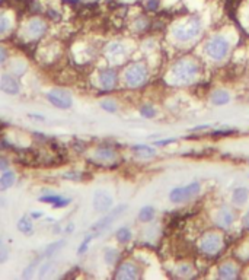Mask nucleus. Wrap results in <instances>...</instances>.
I'll return each mask as SVG.
<instances>
[{
  "mask_svg": "<svg viewBox=\"0 0 249 280\" xmlns=\"http://www.w3.org/2000/svg\"><path fill=\"white\" fill-rule=\"evenodd\" d=\"M155 209L152 207V206H146V207H143L141 210H140V213H138V220L140 222H150L153 217H155Z\"/></svg>",
  "mask_w": 249,
  "mask_h": 280,
  "instance_id": "obj_26",
  "label": "nucleus"
},
{
  "mask_svg": "<svg viewBox=\"0 0 249 280\" xmlns=\"http://www.w3.org/2000/svg\"><path fill=\"white\" fill-rule=\"evenodd\" d=\"M16 181V175L12 171H5L2 175H0V191H6L9 190L15 184Z\"/></svg>",
  "mask_w": 249,
  "mask_h": 280,
  "instance_id": "obj_20",
  "label": "nucleus"
},
{
  "mask_svg": "<svg viewBox=\"0 0 249 280\" xmlns=\"http://www.w3.org/2000/svg\"><path fill=\"white\" fill-rule=\"evenodd\" d=\"M101 108L102 110H105L107 113H117V110H118V107H117V104L115 101H112V100H104V101H101Z\"/></svg>",
  "mask_w": 249,
  "mask_h": 280,
  "instance_id": "obj_31",
  "label": "nucleus"
},
{
  "mask_svg": "<svg viewBox=\"0 0 249 280\" xmlns=\"http://www.w3.org/2000/svg\"><path fill=\"white\" fill-rule=\"evenodd\" d=\"M230 50V44L229 41L222 37V35H213L212 38L209 39L204 45V51L206 54L212 59V60H223L224 57L229 54Z\"/></svg>",
  "mask_w": 249,
  "mask_h": 280,
  "instance_id": "obj_4",
  "label": "nucleus"
},
{
  "mask_svg": "<svg viewBox=\"0 0 249 280\" xmlns=\"http://www.w3.org/2000/svg\"><path fill=\"white\" fill-rule=\"evenodd\" d=\"M219 277L224 280H230L237 277V268L233 263H224L219 268Z\"/></svg>",
  "mask_w": 249,
  "mask_h": 280,
  "instance_id": "obj_19",
  "label": "nucleus"
},
{
  "mask_svg": "<svg viewBox=\"0 0 249 280\" xmlns=\"http://www.w3.org/2000/svg\"><path fill=\"white\" fill-rule=\"evenodd\" d=\"M66 244V241L64 240H60V241L57 242H53V244H50L45 250H44V257H53V255L56 254L57 251H60L63 248V245Z\"/></svg>",
  "mask_w": 249,
  "mask_h": 280,
  "instance_id": "obj_28",
  "label": "nucleus"
},
{
  "mask_svg": "<svg viewBox=\"0 0 249 280\" xmlns=\"http://www.w3.org/2000/svg\"><path fill=\"white\" fill-rule=\"evenodd\" d=\"M230 101V95L226 92V90H216L213 92L212 95V102L214 105H224Z\"/></svg>",
  "mask_w": 249,
  "mask_h": 280,
  "instance_id": "obj_23",
  "label": "nucleus"
},
{
  "mask_svg": "<svg viewBox=\"0 0 249 280\" xmlns=\"http://www.w3.org/2000/svg\"><path fill=\"white\" fill-rule=\"evenodd\" d=\"M147 75H149L147 66L144 63L136 62L125 69L123 77H124V83L128 88H138L147 80Z\"/></svg>",
  "mask_w": 249,
  "mask_h": 280,
  "instance_id": "obj_3",
  "label": "nucleus"
},
{
  "mask_svg": "<svg viewBox=\"0 0 249 280\" xmlns=\"http://www.w3.org/2000/svg\"><path fill=\"white\" fill-rule=\"evenodd\" d=\"M201 190V185L200 182H191L185 187H176L171 191L169 194V200L172 203H182V202H187L189 199H194Z\"/></svg>",
  "mask_w": 249,
  "mask_h": 280,
  "instance_id": "obj_7",
  "label": "nucleus"
},
{
  "mask_svg": "<svg viewBox=\"0 0 249 280\" xmlns=\"http://www.w3.org/2000/svg\"><path fill=\"white\" fill-rule=\"evenodd\" d=\"M191 271H192V267L189 264H181L178 267V274L179 276H188V274H191Z\"/></svg>",
  "mask_w": 249,
  "mask_h": 280,
  "instance_id": "obj_37",
  "label": "nucleus"
},
{
  "mask_svg": "<svg viewBox=\"0 0 249 280\" xmlns=\"http://www.w3.org/2000/svg\"><path fill=\"white\" fill-rule=\"evenodd\" d=\"M16 226H18V230L22 232L24 235H32V232H34V223H32V220L28 216L21 217L18 220V225Z\"/></svg>",
  "mask_w": 249,
  "mask_h": 280,
  "instance_id": "obj_21",
  "label": "nucleus"
},
{
  "mask_svg": "<svg viewBox=\"0 0 249 280\" xmlns=\"http://www.w3.org/2000/svg\"><path fill=\"white\" fill-rule=\"evenodd\" d=\"M93 159L101 164H110L117 159V152L110 146H101L93 153Z\"/></svg>",
  "mask_w": 249,
  "mask_h": 280,
  "instance_id": "obj_14",
  "label": "nucleus"
},
{
  "mask_svg": "<svg viewBox=\"0 0 249 280\" xmlns=\"http://www.w3.org/2000/svg\"><path fill=\"white\" fill-rule=\"evenodd\" d=\"M9 255H11L9 245L3 241V238H0V264L6 263L9 260Z\"/></svg>",
  "mask_w": 249,
  "mask_h": 280,
  "instance_id": "obj_29",
  "label": "nucleus"
},
{
  "mask_svg": "<svg viewBox=\"0 0 249 280\" xmlns=\"http://www.w3.org/2000/svg\"><path fill=\"white\" fill-rule=\"evenodd\" d=\"M47 29H48V24L45 19L39 16H32L24 26V37L28 41H38L45 35Z\"/></svg>",
  "mask_w": 249,
  "mask_h": 280,
  "instance_id": "obj_5",
  "label": "nucleus"
},
{
  "mask_svg": "<svg viewBox=\"0 0 249 280\" xmlns=\"http://www.w3.org/2000/svg\"><path fill=\"white\" fill-rule=\"evenodd\" d=\"M201 19L198 16H191L187 22L182 24H175L171 29V34L174 35V38H176L181 42H188L191 39H194L195 37H198L201 32Z\"/></svg>",
  "mask_w": 249,
  "mask_h": 280,
  "instance_id": "obj_2",
  "label": "nucleus"
},
{
  "mask_svg": "<svg viewBox=\"0 0 249 280\" xmlns=\"http://www.w3.org/2000/svg\"><path fill=\"white\" fill-rule=\"evenodd\" d=\"M114 277L118 280H136L140 277V268L133 261H124L118 266Z\"/></svg>",
  "mask_w": 249,
  "mask_h": 280,
  "instance_id": "obj_10",
  "label": "nucleus"
},
{
  "mask_svg": "<svg viewBox=\"0 0 249 280\" xmlns=\"http://www.w3.org/2000/svg\"><path fill=\"white\" fill-rule=\"evenodd\" d=\"M0 90L6 95H18L21 86H19V82L12 75H3L0 79Z\"/></svg>",
  "mask_w": 249,
  "mask_h": 280,
  "instance_id": "obj_13",
  "label": "nucleus"
},
{
  "mask_svg": "<svg viewBox=\"0 0 249 280\" xmlns=\"http://www.w3.org/2000/svg\"><path fill=\"white\" fill-rule=\"evenodd\" d=\"M13 28V19L8 11L0 9V38H6Z\"/></svg>",
  "mask_w": 249,
  "mask_h": 280,
  "instance_id": "obj_16",
  "label": "nucleus"
},
{
  "mask_svg": "<svg viewBox=\"0 0 249 280\" xmlns=\"http://www.w3.org/2000/svg\"><path fill=\"white\" fill-rule=\"evenodd\" d=\"M125 209H127V204H121V206H117L114 210H111L107 216H104L101 220H98L92 228H90V230L95 234V235H99V232H102V230H105L110 225H111L112 222L117 219V217L120 216V215H123L125 212Z\"/></svg>",
  "mask_w": 249,
  "mask_h": 280,
  "instance_id": "obj_9",
  "label": "nucleus"
},
{
  "mask_svg": "<svg viewBox=\"0 0 249 280\" xmlns=\"http://www.w3.org/2000/svg\"><path fill=\"white\" fill-rule=\"evenodd\" d=\"M98 82H99V86L104 90H112L117 86L118 75L114 69H104L98 75Z\"/></svg>",
  "mask_w": 249,
  "mask_h": 280,
  "instance_id": "obj_12",
  "label": "nucleus"
},
{
  "mask_svg": "<svg viewBox=\"0 0 249 280\" xmlns=\"http://www.w3.org/2000/svg\"><path fill=\"white\" fill-rule=\"evenodd\" d=\"M223 247V240L219 234H206L198 242V250L206 255H214Z\"/></svg>",
  "mask_w": 249,
  "mask_h": 280,
  "instance_id": "obj_6",
  "label": "nucleus"
},
{
  "mask_svg": "<svg viewBox=\"0 0 249 280\" xmlns=\"http://www.w3.org/2000/svg\"><path fill=\"white\" fill-rule=\"evenodd\" d=\"M6 60H8V51H6L5 47H2V45H0V64L5 63Z\"/></svg>",
  "mask_w": 249,
  "mask_h": 280,
  "instance_id": "obj_39",
  "label": "nucleus"
},
{
  "mask_svg": "<svg viewBox=\"0 0 249 280\" xmlns=\"http://www.w3.org/2000/svg\"><path fill=\"white\" fill-rule=\"evenodd\" d=\"M73 229H75V225H73V223H70V226H67V228H66V232H67V234H70Z\"/></svg>",
  "mask_w": 249,
  "mask_h": 280,
  "instance_id": "obj_42",
  "label": "nucleus"
},
{
  "mask_svg": "<svg viewBox=\"0 0 249 280\" xmlns=\"http://www.w3.org/2000/svg\"><path fill=\"white\" fill-rule=\"evenodd\" d=\"M112 197L111 194H108L107 191L98 190L95 191L93 194V199H92V206L96 212L99 213H107L110 212V209L112 207Z\"/></svg>",
  "mask_w": 249,
  "mask_h": 280,
  "instance_id": "obj_11",
  "label": "nucleus"
},
{
  "mask_svg": "<svg viewBox=\"0 0 249 280\" xmlns=\"http://www.w3.org/2000/svg\"><path fill=\"white\" fill-rule=\"evenodd\" d=\"M140 114L143 115L144 118H152L153 115L156 114V111H155V108L150 107V105H143V107L140 108Z\"/></svg>",
  "mask_w": 249,
  "mask_h": 280,
  "instance_id": "obj_34",
  "label": "nucleus"
},
{
  "mask_svg": "<svg viewBox=\"0 0 249 280\" xmlns=\"http://www.w3.org/2000/svg\"><path fill=\"white\" fill-rule=\"evenodd\" d=\"M248 200V190L246 189H236L233 191V203L237 204V206H242V204L246 203Z\"/></svg>",
  "mask_w": 249,
  "mask_h": 280,
  "instance_id": "obj_24",
  "label": "nucleus"
},
{
  "mask_svg": "<svg viewBox=\"0 0 249 280\" xmlns=\"http://www.w3.org/2000/svg\"><path fill=\"white\" fill-rule=\"evenodd\" d=\"M233 220H235V216H233L232 210H230V209H227V207L220 209V210L216 213V225H217V226H220V228H223V229L229 228V226H232Z\"/></svg>",
  "mask_w": 249,
  "mask_h": 280,
  "instance_id": "obj_17",
  "label": "nucleus"
},
{
  "mask_svg": "<svg viewBox=\"0 0 249 280\" xmlns=\"http://www.w3.org/2000/svg\"><path fill=\"white\" fill-rule=\"evenodd\" d=\"M133 151H134V153L137 155L138 158H144V159L156 156V149H155V148H152V146H146V145L134 146V148H133Z\"/></svg>",
  "mask_w": 249,
  "mask_h": 280,
  "instance_id": "obj_22",
  "label": "nucleus"
},
{
  "mask_svg": "<svg viewBox=\"0 0 249 280\" xmlns=\"http://www.w3.org/2000/svg\"><path fill=\"white\" fill-rule=\"evenodd\" d=\"M172 142H175V139L162 140V142H156L155 145H158V146H166V145H169V143H172Z\"/></svg>",
  "mask_w": 249,
  "mask_h": 280,
  "instance_id": "obj_40",
  "label": "nucleus"
},
{
  "mask_svg": "<svg viewBox=\"0 0 249 280\" xmlns=\"http://www.w3.org/2000/svg\"><path fill=\"white\" fill-rule=\"evenodd\" d=\"M105 54H107L108 60H114V62L123 59L125 56L124 44H121V42H111V44H108L107 49H105Z\"/></svg>",
  "mask_w": 249,
  "mask_h": 280,
  "instance_id": "obj_18",
  "label": "nucleus"
},
{
  "mask_svg": "<svg viewBox=\"0 0 249 280\" xmlns=\"http://www.w3.org/2000/svg\"><path fill=\"white\" fill-rule=\"evenodd\" d=\"M39 203H48L56 209H60V207H66L72 203V199L69 197H63V196H56V194H45V196H41L38 199Z\"/></svg>",
  "mask_w": 249,
  "mask_h": 280,
  "instance_id": "obj_15",
  "label": "nucleus"
},
{
  "mask_svg": "<svg viewBox=\"0 0 249 280\" xmlns=\"http://www.w3.org/2000/svg\"><path fill=\"white\" fill-rule=\"evenodd\" d=\"M200 73V66L195 60L185 57L178 60L171 69V77L175 83H191Z\"/></svg>",
  "mask_w": 249,
  "mask_h": 280,
  "instance_id": "obj_1",
  "label": "nucleus"
},
{
  "mask_svg": "<svg viewBox=\"0 0 249 280\" xmlns=\"http://www.w3.org/2000/svg\"><path fill=\"white\" fill-rule=\"evenodd\" d=\"M53 267H54V263H50V261H47L45 264H42L41 268H39L38 277H39V279H44L45 276H48V273L53 270Z\"/></svg>",
  "mask_w": 249,
  "mask_h": 280,
  "instance_id": "obj_32",
  "label": "nucleus"
},
{
  "mask_svg": "<svg viewBox=\"0 0 249 280\" xmlns=\"http://www.w3.org/2000/svg\"><path fill=\"white\" fill-rule=\"evenodd\" d=\"M118 258H120V253H118L115 248H107V250H105V253H104V260H105L107 264L114 266V264L118 261Z\"/></svg>",
  "mask_w": 249,
  "mask_h": 280,
  "instance_id": "obj_25",
  "label": "nucleus"
},
{
  "mask_svg": "<svg viewBox=\"0 0 249 280\" xmlns=\"http://www.w3.org/2000/svg\"><path fill=\"white\" fill-rule=\"evenodd\" d=\"M134 29L137 31V32H144L150 25V21L147 19V16H144V15H141V16H138L136 18V21H134Z\"/></svg>",
  "mask_w": 249,
  "mask_h": 280,
  "instance_id": "obj_27",
  "label": "nucleus"
},
{
  "mask_svg": "<svg viewBox=\"0 0 249 280\" xmlns=\"http://www.w3.org/2000/svg\"><path fill=\"white\" fill-rule=\"evenodd\" d=\"M37 263L38 261H34V263H31L29 266H26V268L22 271V277L24 279H31L32 276H34V270L37 267Z\"/></svg>",
  "mask_w": 249,
  "mask_h": 280,
  "instance_id": "obj_33",
  "label": "nucleus"
},
{
  "mask_svg": "<svg viewBox=\"0 0 249 280\" xmlns=\"http://www.w3.org/2000/svg\"><path fill=\"white\" fill-rule=\"evenodd\" d=\"M159 5H161V0H147L146 3V9L149 12H156L159 9Z\"/></svg>",
  "mask_w": 249,
  "mask_h": 280,
  "instance_id": "obj_36",
  "label": "nucleus"
},
{
  "mask_svg": "<svg viewBox=\"0 0 249 280\" xmlns=\"http://www.w3.org/2000/svg\"><path fill=\"white\" fill-rule=\"evenodd\" d=\"M41 216V213H32V217H39Z\"/></svg>",
  "mask_w": 249,
  "mask_h": 280,
  "instance_id": "obj_43",
  "label": "nucleus"
},
{
  "mask_svg": "<svg viewBox=\"0 0 249 280\" xmlns=\"http://www.w3.org/2000/svg\"><path fill=\"white\" fill-rule=\"evenodd\" d=\"M243 225H245L246 229H249V210L245 213V216H243Z\"/></svg>",
  "mask_w": 249,
  "mask_h": 280,
  "instance_id": "obj_41",
  "label": "nucleus"
},
{
  "mask_svg": "<svg viewBox=\"0 0 249 280\" xmlns=\"http://www.w3.org/2000/svg\"><path fill=\"white\" fill-rule=\"evenodd\" d=\"M8 168H9V161L0 156V171H8Z\"/></svg>",
  "mask_w": 249,
  "mask_h": 280,
  "instance_id": "obj_38",
  "label": "nucleus"
},
{
  "mask_svg": "<svg viewBox=\"0 0 249 280\" xmlns=\"http://www.w3.org/2000/svg\"><path fill=\"white\" fill-rule=\"evenodd\" d=\"M47 100L50 102L51 105H54L56 108L59 110H69L72 105H73V98L72 95L67 92V90L60 89H51L50 92H47Z\"/></svg>",
  "mask_w": 249,
  "mask_h": 280,
  "instance_id": "obj_8",
  "label": "nucleus"
},
{
  "mask_svg": "<svg viewBox=\"0 0 249 280\" xmlns=\"http://www.w3.org/2000/svg\"><path fill=\"white\" fill-rule=\"evenodd\" d=\"M95 235H87L86 238H85V241L80 244V247H79V250H77V254H85L87 251V247H89V242L92 241V238H93Z\"/></svg>",
  "mask_w": 249,
  "mask_h": 280,
  "instance_id": "obj_35",
  "label": "nucleus"
},
{
  "mask_svg": "<svg viewBox=\"0 0 249 280\" xmlns=\"http://www.w3.org/2000/svg\"><path fill=\"white\" fill-rule=\"evenodd\" d=\"M115 237H117V241L118 242L127 244V242L131 240V230L128 229V228H120V229L117 230Z\"/></svg>",
  "mask_w": 249,
  "mask_h": 280,
  "instance_id": "obj_30",
  "label": "nucleus"
}]
</instances>
